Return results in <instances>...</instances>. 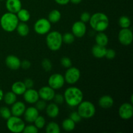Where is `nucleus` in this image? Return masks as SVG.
<instances>
[{
	"label": "nucleus",
	"mask_w": 133,
	"mask_h": 133,
	"mask_svg": "<svg viewBox=\"0 0 133 133\" xmlns=\"http://www.w3.org/2000/svg\"><path fill=\"white\" fill-rule=\"evenodd\" d=\"M90 25L95 31L97 32H103L108 28L109 25V18L105 14L97 12L90 17Z\"/></svg>",
	"instance_id": "obj_1"
},
{
	"label": "nucleus",
	"mask_w": 133,
	"mask_h": 133,
	"mask_svg": "<svg viewBox=\"0 0 133 133\" xmlns=\"http://www.w3.org/2000/svg\"><path fill=\"white\" fill-rule=\"evenodd\" d=\"M64 100L70 107H76L83 99V94L77 87H70L65 90L64 94Z\"/></svg>",
	"instance_id": "obj_2"
},
{
	"label": "nucleus",
	"mask_w": 133,
	"mask_h": 133,
	"mask_svg": "<svg viewBox=\"0 0 133 133\" xmlns=\"http://www.w3.org/2000/svg\"><path fill=\"white\" fill-rule=\"evenodd\" d=\"M19 23V19L16 14L12 12L5 13L0 19V25L4 31L6 32H12L16 29Z\"/></svg>",
	"instance_id": "obj_3"
},
{
	"label": "nucleus",
	"mask_w": 133,
	"mask_h": 133,
	"mask_svg": "<svg viewBox=\"0 0 133 133\" xmlns=\"http://www.w3.org/2000/svg\"><path fill=\"white\" fill-rule=\"evenodd\" d=\"M62 36L58 31H52L47 35V45L53 51H58L62 46Z\"/></svg>",
	"instance_id": "obj_4"
},
{
	"label": "nucleus",
	"mask_w": 133,
	"mask_h": 133,
	"mask_svg": "<svg viewBox=\"0 0 133 133\" xmlns=\"http://www.w3.org/2000/svg\"><path fill=\"white\" fill-rule=\"evenodd\" d=\"M77 112L82 118L89 119L94 116L96 113V107L90 101H82L78 105Z\"/></svg>",
	"instance_id": "obj_5"
},
{
	"label": "nucleus",
	"mask_w": 133,
	"mask_h": 133,
	"mask_svg": "<svg viewBox=\"0 0 133 133\" xmlns=\"http://www.w3.org/2000/svg\"><path fill=\"white\" fill-rule=\"evenodd\" d=\"M6 127L8 129L12 132L19 133L23 132L25 125L24 122L18 116H10L8 119H6Z\"/></svg>",
	"instance_id": "obj_6"
},
{
	"label": "nucleus",
	"mask_w": 133,
	"mask_h": 133,
	"mask_svg": "<svg viewBox=\"0 0 133 133\" xmlns=\"http://www.w3.org/2000/svg\"><path fill=\"white\" fill-rule=\"evenodd\" d=\"M51 27V22L48 19L40 18L35 23L34 25V29L36 33L42 35L49 32Z\"/></svg>",
	"instance_id": "obj_7"
},
{
	"label": "nucleus",
	"mask_w": 133,
	"mask_h": 133,
	"mask_svg": "<svg viewBox=\"0 0 133 133\" xmlns=\"http://www.w3.org/2000/svg\"><path fill=\"white\" fill-rule=\"evenodd\" d=\"M80 70L75 67H70L65 73L64 80L70 84H74L76 83L80 79Z\"/></svg>",
	"instance_id": "obj_8"
},
{
	"label": "nucleus",
	"mask_w": 133,
	"mask_h": 133,
	"mask_svg": "<svg viewBox=\"0 0 133 133\" xmlns=\"http://www.w3.org/2000/svg\"><path fill=\"white\" fill-rule=\"evenodd\" d=\"M64 83V77L60 74H53L48 79V84L54 90H58L62 88Z\"/></svg>",
	"instance_id": "obj_9"
},
{
	"label": "nucleus",
	"mask_w": 133,
	"mask_h": 133,
	"mask_svg": "<svg viewBox=\"0 0 133 133\" xmlns=\"http://www.w3.org/2000/svg\"><path fill=\"white\" fill-rule=\"evenodd\" d=\"M133 39L132 32L129 28H123L118 34V40L123 45H129L132 43Z\"/></svg>",
	"instance_id": "obj_10"
},
{
	"label": "nucleus",
	"mask_w": 133,
	"mask_h": 133,
	"mask_svg": "<svg viewBox=\"0 0 133 133\" xmlns=\"http://www.w3.org/2000/svg\"><path fill=\"white\" fill-rule=\"evenodd\" d=\"M119 115L123 119H129L133 116V107L132 104L125 103L119 109Z\"/></svg>",
	"instance_id": "obj_11"
},
{
	"label": "nucleus",
	"mask_w": 133,
	"mask_h": 133,
	"mask_svg": "<svg viewBox=\"0 0 133 133\" xmlns=\"http://www.w3.org/2000/svg\"><path fill=\"white\" fill-rule=\"evenodd\" d=\"M72 34L77 38H81L84 36L87 32V26L84 22L78 21L75 22L72 25Z\"/></svg>",
	"instance_id": "obj_12"
},
{
	"label": "nucleus",
	"mask_w": 133,
	"mask_h": 133,
	"mask_svg": "<svg viewBox=\"0 0 133 133\" xmlns=\"http://www.w3.org/2000/svg\"><path fill=\"white\" fill-rule=\"evenodd\" d=\"M39 97L42 99L44 100L45 101H51L54 97L55 91L54 89L51 88L49 86H45V87H43L39 90L38 92Z\"/></svg>",
	"instance_id": "obj_13"
},
{
	"label": "nucleus",
	"mask_w": 133,
	"mask_h": 133,
	"mask_svg": "<svg viewBox=\"0 0 133 133\" xmlns=\"http://www.w3.org/2000/svg\"><path fill=\"white\" fill-rule=\"evenodd\" d=\"M23 99L25 102L30 104L35 103L39 99L38 92L32 88H28L23 93Z\"/></svg>",
	"instance_id": "obj_14"
},
{
	"label": "nucleus",
	"mask_w": 133,
	"mask_h": 133,
	"mask_svg": "<svg viewBox=\"0 0 133 133\" xmlns=\"http://www.w3.org/2000/svg\"><path fill=\"white\" fill-rule=\"evenodd\" d=\"M23 114H24L25 119L29 123H32L35 122L36 118L39 116L38 110L34 107L27 108V109H25Z\"/></svg>",
	"instance_id": "obj_15"
},
{
	"label": "nucleus",
	"mask_w": 133,
	"mask_h": 133,
	"mask_svg": "<svg viewBox=\"0 0 133 133\" xmlns=\"http://www.w3.org/2000/svg\"><path fill=\"white\" fill-rule=\"evenodd\" d=\"M5 64L9 68L16 70L20 68L21 61L16 56L10 55L6 57V59H5Z\"/></svg>",
	"instance_id": "obj_16"
},
{
	"label": "nucleus",
	"mask_w": 133,
	"mask_h": 133,
	"mask_svg": "<svg viewBox=\"0 0 133 133\" xmlns=\"http://www.w3.org/2000/svg\"><path fill=\"white\" fill-rule=\"evenodd\" d=\"M5 6L9 12L16 14L22 9V3L20 0H6Z\"/></svg>",
	"instance_id": "obj_17"
},
{
	"label": "nucleus",
	"mask_w": 133,
	"mask_h": 133,
	"mask_svg": "<svg viewBox=\"0 0 133 133\" xmlns=\"http://www.w3.org/2000/svg\"><path fill=\"white\" fill-rule=\"evenodd\" d=\"M25 110V105L22 101H16L12 104L11 108V114L15 116H21Z\"/></svg>",
	"instance_id": "obj_18"
},
{
	"label": "nucleus",
	"mask_w": 133,
	"mask_h": 133,
	"mask_svg": "<svg viewBox=\"0 0 133 133\" xmlns=\"http://www.w3.org/2000/svg\"><path fill=\"white\" fill-rule=\"evenodd\" d=\"M114 105V99L112 97L108 95L102 96L99 100V105L103 109H110Z\"/></svg>",
	"instance_id": "obj_19"
},
{
	"label": "nucleus",
	"mask_w": 133,
	"mask_h": 133,
	"mask_svg": "<svg viewBox=\"0 0 133 133\" xmlns=\"http://www.w3.org/2000/svg\"><path fill=\"white\" fill-rule=\"evenodd\" d=\"M106 51L107 48H105V46H102V45H98V44H96L92 48V55L96 58H101L103 57H105Z\"/></svg>",
	"instance_id": "obj_20"
},
{
	"label": "nucleus",
	"mask_w": 133,
	"mask_h": 133,
	"mask_svg": "<svg viewBox=\"0 0 133 133\" xmlns=\"http://www.w3.org/2000/svg\"><path fill=\"white\" fill-rule=\"evenodd\" d=\"M11 90L12 92H14L16 95H22L25 92L27 88L23 82L16 81L13 83Z\"/></svg>",
	"instance_id": "obj_21"
},
{
	"label": "nucleus",
	"mask_w": 133,
	"mask_h": 133,
	"mask_svg": "<svg viewBox=\"0 0 133 133\" xmlns=\"http://www.w3.org/2000/svg\"><path fill=\"white\" fill-rule=\"evenodd\" d=\"M47 115L51 118H55L59 114V108L56 103H51L46 106Z\"/></svg>",
	"instance_id": "obj_22"
},
{
	"label": "nucleus",
	"mask_w": 133,
	"mask_h": 133,
	"mask_svg": "<svg viewBox=\"0 0 133 133\" xmlns=\"http://www.w3.org/2000/svg\"><path fill=\"white\" fill-rule=\"evenodd\" d=\"M16 31L18 35L21 36H26L29 32V27L25 22L18 23L16 27Z\"/></svg>",
	"instance_id": "obj_23"
},
{
	"label": "nucleus",
	"mask_w": 133,
	"mask_h": 133,
	"mask_svg": "<svg viewBox=\"0 0 133 133\" xmlns=\"http://www.w3.org/2000/svg\"><path fill=\"white\" fill-rule=\"evenodd\" d=\"M96 44L102 45V46H106L109 43V38L106 34L103 32H99L96 36Z\"/></svg>",
	"instance_id": "obj_24"
},
{
	"label": "nucleus",
	"mask_w": 133,
	"mask_h": 133,
	"mask_svg": "<svg viewBox=\"0 0 133 133\" xmlns=\"http://www.w3.org/2000/svg\"><path fill=\"white\" fill-rule=\"evenodd\" d=\"M16 14L18 19L22 21V22H27L29 20L30 16H30V13L26 9H21Z\"/></svg>",
	"instance_id": "obj_25"
},
{
	"label": "nucleus",
	"mask_w": 133,
	"mask_h": 133,
	"mask_svg": "<svg viewBox=\"0 0 133 133\" xmlns=\"http://www.w3.org/2000/svg\"><path fill=\"white\" fill-rule=\"evenodd\" d=\"M3 99L6 105H12L16 101V95L12 92H8L4 95Z\"/></svg>",
	"instance_id": "obj_26"
},
{
	"label": "nucleus",
	"mask_w": 133,
	"mask_h": 133,
	"mask_svg": "<svg viewBox=\"0 0 133 133\" xmlns=\"http://www.w3.org/2000/svg\"><path fill=\"white\" fill-rule=\"evenodd\" d=\"M61 14L59 10H53L49 12L48 15V20L51 23H57L61 19Z\"/></svg>",
	"instance_id": "obj_27"
},
{
	"label": "nucleus",
	"mask_w": 133,
	"mask_h": 133,
	"mask_svg": "<svg viewBox=\"0 0 133 133\" xmlns=\"http://www.w3.org/2000/svg\"><path fill=\"white\" fill-rule=\"evenodd\" d=\"M62 128L66 131H72L75 127V123L70 118L64 119L62 123Z\"/></svg>",
	"instance_id": "obj_28"
},
{
	"label": "nucleus",
	"mask_w": 133,
	"mask_h": 133,
	"mask_svg": "<svg viewBox=\"0 0 133 133\" xmlns=\"http://www.w3.org/2000/svg\"><path fill=\"white\" fill-rule=\"evenodd\" d=\"M45 131L47 133H59L61 130L58 125L54 122H51L47 125Z\"/></svg>",
	"instance_id": "obj_29"
},
{
	"label": "nucleus",
	"mask_w": 133,
	"mask_h": 133,
	"mask_svg": "<svg viewBox=\"0 0 133 133\" xmlns=\"http://www.w3.org/2000/svg\"><path fill=\"white\" fill-rule=\"evenodd\" d=\"M119 25L122 29L123 28H129L131 25V19L129 17L126 16H122L119 18Z\"/></svg>",
	"instance_id": "obj_30"
},
{
	"label": "nucleus",
	"mask_w": 133,
	"mask_h": 133,
	"mask_svg": "<svg viewBox=\"0 0 133 133\" xmlns=\"http://www.w3.org/2000/svg\"><path fill=\"white\" fill-rule=\"evenodd\" d=\"M11 111L6 107H1L0 108V116L5 119H8L11 116Z\"/></svg>",
	"instance_id": "obj_31"
},
{
	"label": "nucleus",
	"mask_w": 133,
	"mask_h": 133,
	"mask_svg": "<svg viewBox=\"0 0 133 133\" xmlns=\"http://www.w3.org/2000/svg\"><path fill=\"white\" fill-rule=\"evenodd\" d=\"M75 40V36L71 32H66L62 36V42L65 44H71Z\"/></svg>",
	"instance_id": "obj_32"
},
{
	"label": "nucleus",
	"mask_w": 133,
	"mask_h": 133,
	"mask_svg": "<svg viewBox=\"0 0 133 133\" xmlns=\"http://www.w3.org/2000/svg\"><path fill=\"white\" fill-rule=\"evenodd\" d=\"M35 125L37 127L38 129H41L45 126V119L42 116H38L36 119L35 120Z\"/></svg>",
	"instance_id": "obj_33"
},
{
	"label": "nucleus",
	"mask_w": 133,
	"mask_h": 133,
	"mask_svg": "<svg viewBox=\"0 0 133 133\" xmlns=\"http://www.w3.org/2000/svg\"><path fill=\"white\" fill-rule=\"evenodd\" d=\"M42 66L45 71H49L52 69V63L48 58H44L42 62Z\"/></svg>",
	"instance_id": "obj_34"
},
{
	"label": "nucleus",
	"mask_w": 133,
	"mask_h": 133,
	"mask_svg": "<svg viewBox=\"0 0 133 133\" xmlns=\"http://www.w3.org/2000/svg\"><path fill=\"white\" fill-rule=\"evenodd\" d=\"M61 63L62 64V66L64 68H69L71 66L72 64V62H71V59L68 57H62L61 59Z\"/></svg>",
	"instance_id": "obj_35"
},
{
	"label": "nucleus",
	"mask_w": 133,
	"mask_h": 133,
	"mask_svg": "<svg viewBox=\"0 0 133 133\" xmlns=\"http://www.w3.org/2000/svg\"><path fill=\"white\" fill-rule=\"evenodd\" d=\"M38 132V129L35 125H30L25 127L23 130V132L24 133H37Z\"/></svg>",
	"instance_id": "obj_36"
},
{
	"label": "nucleus",
	"mask_w": 133,
	"mask_h": 133,
	"mask_svg": "<svg viewBox=\"0 0 133 133\" xmlns=\"http://www.w3.org/2000/svg\"><path fill=\"white\" fill-rule=\"evenodd\" d=\"M70 118L71 120L74 121L75 123H79L81 121V116L79 115V114L78 113V112H73L71 113V114L70 115Z\"/></svg>",
	"instance_id": "obj_37"
},
{
	"label": "nucleus",
	"mask_w": 133,
	"mask_h": 133,
	"mask_svg": "<svg viewBox=\"0 0 133 133\" xmlns=\"http://www.w3.org/2000/svg\"><path fill=\"white\" fill-rule=\"evenodd\" d=\"M35 103H36V108L38 110H43L46 108V103L45 101L43 99H38Z\"/></svg>",
	"instance_id": "obj_38"
},
{
	"label": "nucleus",
	"mask_w": 133,
	"mask_h": 133,
	"mask_svg": "<svg viewBox=\"0 0 133 133\" xmlns=\"http://www.w3.org/2000/svg\"><path fill=\"white\" fill-rule=\"evenodd\" d=\"M54 100L55 103L56 104H62L64 101V97L62 94H55L54 97L53 99Z\"/></svg>",
	"instance_id": "obj_39"
},
{
	"label": "nucleus",
	"mask_w": 133,
	"mask_h": 133,
	"mask_svg": "<svg viewBox=\"0 0 133 133\" xmlns=\"http://www.w3.org/2000/svg\"><path fill=\"white\" fill-rule=\"evenodd\" d=\"M105 57L108 59H113L116 57V51L112 49H107Z\"/></svg>",
	"instance_id": "obj_40"
},
{
	"label": "nucleus",
	"mask_w": 133,
	"mask_h": 133,
	"mask_svg": "<svg viewBox=\"0 0 133 133\" xmlns=\"http://www.w3.org/2000/svg\"><path fill=\"white\" fill-rule=\"evenodd\" d=\"M90 14L89 12H83L81 14V15L80 16V19H81V21L83 22H84V23H86V22H89L90 19Z\"/></svg>",
	"instance_id": "obj_41"
},
{
	"label": "nucleus",
	"mask_w": 133,
	"mask_h": 133,
	"mask_svg": "<svg viewBox=\"0 0 133 133\" xmlns=\"http://www.w3.org/2000/svg\"><path fill=\"white\" fill-rule=\"evenodd\" d=\"M23 83H24L27 89H28V88H32L34 86V81H32V79H30V78L26 79Z\"/></svg>",
	"instance_id": "obj_42"
},
{
	"label": "nucleus",
	"mask_w": 133,
	"mask_h": 133,
	"mask_svg": "<svg viewBox=\"0 0 133 133\" xmlns=\"http://www.w3.org/2000/svg\"><path fill=\"white\" fill-rule=\"evenodd\" d=\"M20 67H22L23 69H25V70L29 69L31 67V62L27 60H24L22 62H21Z\"/></svg>",
	"instance_id": "obj_43"
},
{
	"label": "nucleus",
	"mask_w": 133,
	"mask_h": 133,
	"mask_svg": "<svg viewBox=\"0 0 133 133\" xmlns=\"http://www.w3.org/2000/svg\"><path fill=\"white\" fill-rule=\"evenodd\" d=\"M55 2L57 3H58V5H67L69 2H70V0H55Z\"/></svg>",
	"instance_id": "obj_44"
},
{
	"label": "nucleus",
	"mask_w": 133,
	"mask_h": 133,
	"mask_svg": "<svg viewBox=\"0 0 133 133\" xmlns=\"http://www.w3.org/2000/svg\"><path fill=\"white\" fill-rule=\"evenodd\" d=\"M70 1H71V3H72L73 4L77 5V4L80 3L82 1V0H70Z\"/></svg>",
	"instance_id": "obj_45"
},
{
	"label": "nucleus",
	"mask_w": 133,
	"mask_h": 133,
	"mask_svg": "<svg viewBox=\"0 0 133 133\" xmlns=\"http://www.w3.org/2000/svg\"><path fill=\"white\" fill-rule=\"evenodd\" d=\"M3 90L1 89H0V101H1V100L3 99Z\"/></svg>",
	"instance_id": "obj_46"
},
{
	"label": "nucleus",
	"mask_w": 133,
	"mask_h": 133,
	"mask_svg": "<svg viewBox=\"0 0 133 133\" xmlns=\"http://www.w3.org/2000/svg\"><path fill=\"white\" fill-rule=\"evenodd\" d=\"M0 1H3V0H0Z\"/></svg>",
	"instance_id": "obj_47"
}]
</instances>
